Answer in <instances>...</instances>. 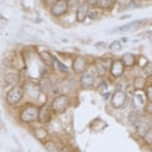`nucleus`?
<instances>
[{
  "label": "nucleus",
  "instance_id": "1",
  "mask_svg": "<svg viewBox=\"0 0 152 152\" xmlns=\"http://www.w3.org/2000/svg\"><path fill=\"white\" fill-rule=\"evenodd\" d=\"M39 115V105L37 104H26L19 112V121L24 124H32L38 122Z\"/></svg>",
  "mask_w": 152,
  "mask_h": 152
},
{
  "label": "nucleus",
  "instance_id": "2",
  "mask_svg": "<svg viewBox=\"0 0 152 152\" xmlns=\"http://www.w3.org/2000/svg\"><path fill=\"white\" fill-rule=\"evenodd\" d=\"M23 98H24V88L20 84L15 85V86H12L5 94V100L10 107L18 105L22 102Z\"/></svg>",
  "mask_w": 152,
  "mask_h": 152
},
{
  "label": "nucleus",
  "instance_id": "3",
  "mask_svg": "<svg viewBox=\"0 0 152 152\" xmlns=\"http://www.w3.org/2000/svg\"><path fill=\"white\" fill-rule=\"evenodd\" d=\"M3 65L5 66V67H12V69H17V70H20V69H23V66H26L22 57L13 51L4 53Z\"/></svg>",
  "mask_w": 152,
  "mask_h": 152
},
{
  "label": "nucleus",
  "instance_id": "4",
  "mask_svg": "<svg viewBox=\"0 0 152 152\" xmlns=\"http://www.w3.org/2000/svg\"><path fill=\"white\" fill-rule=\"evenodd\" d=\"M70 96L67 94H60L57 95V96L53 98V100H52L51 103V108L52 110H53V113H64L66 109H67L70 107Z\"/></svg>",
  "mask_w": 152,
  "mask_h": 152
},
{
  "label": "nucleus",
  "instance_id": "5",
  "mask_svg": "<svg viewBox=\"0 0 152 152\" xmlns=\"http://www.w3.org/2000/svg\"><path fill=\"white\" fill-rule=\"evenodd\" d=\"M98 76L96 74V70H95L94 65H90L89 69L85 71L83 75H80V86L84 88V89H89V88H93L94 84H95V77Z\"/></svg>",
  "mask_w": 152,
  "mask_h": 152
},
{
  "label": "nucleus",
  "instance_id": "6",
  "mask_svg": "<svg viewBox=\"0 0 152 152\" xmlns=\"http://www.w3.org/2000/svg\"><path fill=\"white\" fill-rule=\"evenodd\" d=\"M127 103H128V94L126 91H122V90H115L110 98L112 107L115 109L124 108L127 105Z\"/></svg>",
  "mask_w": 152,
  "mask_h": 152
},
{
  "label": "nucleus",
  "instance_id": "7",
  "mask_svg": "<svg viewBox=\"0 0 152 152\" xmlns=\"http://www.w3.org/2000/svg\"><path fill=\"white\" fill-rule=\"evenodd\" d=\"M23 88H24L26 96H28L29 99H33V100L38 99V98L41 96V94H42V90L39 88V84L34 83V81H26L24 85H23Z\"/></svg>",
  "mask_w": 152,
  "mask_h": 152
},
{
  "label": "nucleus",
  "instance_id": "8",
  "mask_svg": "<svg viewBox=\"0 0 152 152\" xmlns=\"http://www.w3.org/2000/svg\"><path fill=\"white\" fill-rule=\"evenodd\" d=\"M69 10H70V7H69L67 0H61V1H56L53 5L50 8L51 15L55 17V18H61V17H64Z\"/></svg>",
  "mask_w": 152,
  "mask_h": 152
},
{
  "label": "nucleus",
  "instance_id": "9",
  "mask_svg": "<svg viewBox=\"0 0 152 152\" xmlns=\"http://www.w3.org/2000/svg\"><path fill=\"white\" fill-rule=\"evenodd\" d=\"M72 70L76 75H83L89 69V61L85 56H76L72 60Z\"/></svg>",
  "mask_w": 152,
  "mask_h": 152
},
{
  "label": "nucleus",
  "instance_id": "10",
  "mask_svg": "<svg viewBox=\"0 0 152 152\" xmlns=\"http://www.w3.org/2000/svg\"><path fill=\"white\" fill-rule=\"evenodd\" d=\"M147 23V19H137V20H133L131 23H128L126 26H122V27H118V28H114L113 32H118V33H127V32H133L138 28L143 27Z\"/></svg>",
  "mask_w": 152,
  "mask_h": 152
},
{
  "label": "nucleus",
  "instance_id": "11",
  "mask_svg": "<svg viewBox=\"0 0 152 152\" xmlns=\"http://www.w3.org/2000/svg\"><path fill=\"white\" fill-rule=\"evenodd\" d=\"M126 72V66L122 62L121 58H117V60H113V64L110 66V69H109V74L113 79H121L123 75Z\"/></svg>",
  "mask_w": 152,
  "mask_h": 152
},
{
  "label": "nucleus",
  "instance_id": "12",
  "mask_svg": "<svg viewBox=\"0 0 152 152\" xmlns=\"http://www.w3.org/2000/svg\"><path fill=\"white\" fill-rule=\"evenodd\" d=\"M52 117H53V110L51 107L42 105L39 107V115H38V122L41 124H48L51 122Z\"/></svg>",
  "mask_w": 152,
  "mask_h": 152
},
{
  "label": "nucleus",
  "instance_id": "13",
  "mask_svg": "<svg viewBox=\"0 0 152 152\" xmlns=\"http://www.w3.org/2000/svg\"><path fill=\"white\" fill-rule=\"evenodd\" d=\"M134 126H136V131H137V133H138V136L142 137V138H143V137L146 136V133L152 128L150 119L146 118V117H141V119L137 122Z\"/></svg>",
  "mask_w": 152,
  "mask_h": 152
},
{
  "label": "nucleus",
  "instance_id": "14",
  "mask_svg": "<svg viewBox=\"0 0 152 152\" xmlns=\"http://www.w3.org/2000/svg\"><path fill=\"white\" fill-rule=\"evenodd\" d=\"M4 81H5L7 85H10V86L19 85V81H20V74H19V71H12V72L5 74L4 75Z\"/></svg>",
  "mask_w": 152,
  "mask_h": 152
},
{
  "label": "nucleus",
  "instance_id": "15",
  "mask_svg": "<svg viewBox=\"0 0 152 152\" xmlns=\"http://www.w3.org/2000/svg\"><path fill=\"white\" fill-rule=\"evenodd\" d=\"M33 134H34V137L38 141L43 142V143H46V142L48 141V138H50L48 131H47L45 127H36L34 129H33Z\"/></svg>",
  "mask_w": 152,
  "mask_h": 152
},
{
  "label": "nucleus",
  "instance_id": "16",
  "mask_svg": "<svg viewBox=\"0 0 152 152\" xmlns=\"http://www.w3.org/2000/svg\"><path fill=\"white\" fill-rule=\"evenodd\" d=\"M122 62L126 66V69H132V67H134L136 64H137V56L136 55H133L131 53V52H127V53H124L122 56Z\"/></svg>",
  "mask_w": 152,
  "mask_h": 152
},
{
  "label": "nucleus",
  "instance_id": "17",
  "mask_svg": "<svg viewBox=\"0 0 152 152\" xmlns=\"http://www.w3.org/2000/svg\"><path fill=\"white\" fill-rule=\"evenodd\" d=\"M39 60L42 61V64H45L46 66H52L53 65V61H55V56L51 53L48 50H45L39 52Z\"/></svg>",
  "mask_w": 152,
  "mask_h": 152
},
{
  "label": "nucleus",
  "instance_id": "18",
  "mask_svg": "<svg viewBox=\"0 0 152 152\" xmlns=\"http://www.w3.org/2000/svg\"><path fill=\"white\" fill-rule=\"evenodd\" d=\"M88 10H89V8L88 5L86 7H80L76 9V13H75V19H76V22L77 23H83L86 20V18H88Z\"/></svg>",
  "mask_w": 152,
  "mask_h": 152
},
{
  "label": "nucleus",
  "instance_id": "19",
  "mask_svg": "<svg viewBox=\"0 0 152 152\" xmlns=\"http://www.w3.org/2000/svg\"><path fill=\"white\" fill-rule=\"evenodd\" d=\"M132 86L134 88V90H138V91H141V90L146 89V86H147V79L143 77V76H136V77L133 79Z\"/></svg>",
  "mask_w": 152,
  "mask_h": 152
},
{
  "label": "nucleus",
  "instance_id": "20",
  "mask_svg": "<svg viewBox=\"0 0 152 152\" xmlns=\"http://www.w3.org/2000/svg\"><path fill=\"white\" fill-rule=\"evenodd\" d=\"M38 84H39V88L42 90V93H46V94L50 93L51 86H52V83H51V80H50L48 76H42L41 81L38 83Z\"/></svg>",
  "mask_w": 152,
  "mask_h": 152
},
{
  "label": "nucleus",
  "instance_id": "21",
  "mask_svg": "<svg viewBox=\"0 0 152 152\" xmlns=\"http://www.w3.org/2000/svg\"><path fill=\"white\" fill-rule=\"evenodd\" d=\"M94 67H95V70H96L98 76H100V77H104V76L107 75V72H108V70L103 66L100 58H96V61L94 62Z\"/></svg>",
  "mask_w": 152,
  "mask_h": 152
},
{
  "label": "nucleus",
  "instance_id": "22",
  "mask_svg": "<svg viewBox=\"0 0 152 152\" xmlns=\"http://www.w3.org/2000/svg\"><path fill=\"white\" fill-rule=\"evenodd\" d=\"M114 4H115V0H100L98 4V8L100 9V10H110V9L114 7Z\"/></svg>",
  "mask_w": 152,
  "mask_h": 152
},
{
  "label": "nucleus",
  "instance_id": "23",
  "mask_svg": "<svg viewBox=\"0 0 152 152\" xmlns=\"http://www.w3.org/2000/svg\"><path fill=\"white\" fill-rule=\"evenodd\" d=\"M102 15V10L99 9L98 7H94V8H89L88 10V18H90L91 20H96Z\"/></svg>",
  "mask_w": 152,
  "mask_h": 152
},
{
  "label": "nucleus",
  "instance_id": "24",
  "mask_svg": "<svg viewBox=\"0 0 152 152\" xmlns=\"http://www.w3.org/2000/svg\"><path fill=\"white\" fill-rule=\"evenodd\" d=\"M52 66L55 67V70L60 71V72H62V74H66V72L69 71V67H67V66H66L65 64H62L58 58H56V57H55V61H53V65H52Z\"/></svg>",
  "mask_w": 152,
  "mask_h": 152
},
{
  "label": "nucleus",
  "instance_id": "25",
  "mask_svg": "<svg viewBox=\"0 0 152 152\" xmlns=\"http://www.w3.org/2000/svg\"><path fill=\"white\" fill-rule=\"evenodd\" d=\"M141 72H142V76L143 77H146V79H150V77H152V62H147L143 67L141 69Z\"/></svg>",
  "mask_w": 152,
  "mask_h": 152
},
{
  "label": "nucleus",
  "instance_id": "26",
  "mask_svg": "<svg viewBox=\"0 0 152 152\" xmlns=\"http://www.w3.org/2000/svg\"><path fill=\"white\" fill-rule=\"evenodd\" d=\"M141 117H142V115L140 114L138 110H133V112L129 113V115H128V121H129L132 124H136V123L141 119Z\"/></svg>",
  "mask_w": 152,
  "mask_h": 152
},
{
  "label": "nucleus",
  "instance_id": "27",
  "mask_svg": "<svg viewBox=\"0 0 152 152\" xmlns=\"http://www.w3.org/2000/svg\"><path fill=\"white\" fill-rule=\"evenodd\" d=\"M45 146H46L47 152H60L58 147H57V145H56V142H55V141L48 140V141H47L46 143H45Z\"/></svg>",
  "mask_w": 152,
  "mask_h": 152
},
{
  "label": "nucleus",
  "instance_id": "28",
  "mask_svg": "<svg viewBox=\"0 0 152 152\" xmlns=\"http://www.w3.org/2000/svg\"><path fill=\"white\" fill-rule=\"evenodd\" d=\"M122 42L121 41H113L110 45H109V50H110L112 52H118L122 50Z\"/></svg>",
  "mask_w": 152,
  "mask_h": 152
},
{
  "label": "nucleus",
  "instance_id": "29",
  "mask_svg": "<svg viewBox=\"0 0 152 152\" xmlns=\"http://www.w3.org/2000/svg\"><path fill=\"white\" fill-rule=\"evenodd\" d=\"M145 96L147 102L152 103V84H147V86L145 89Z\"/></svg>",
  "mask_w": 152,
  "mask_h": 152
},
{
  "label": "nucleus",
  "instance_id": "30",
  "mask_svg": "<svg viewBox=\"0 0 152 152\" xmlns=\"http://www.w3.org/2000/svg\"><path fill=\"white\" fill-rule=\"evenodd\" d=\"M133 1V0H115V4L117 5H119L121 8H128L131 5V3Z\"/></svg>",
  "mask_w": 152,
  "mask_h": 152
},
{
  "label": "nucleus",
  "instance_id": "31",
  "mask_svg": "<svg viewBox=\"0 0 152 152\" xmlns=\"http://www.w3.org/2000/svg\"><path fill=\"white\" fill-rule=\"evenodd\" d=\"M67 3H69L70 9H71V8L77 9V8L81 7V0H67Z\"/></svg>",
  "mask_w": 152,
  "mask_h": 152
},
{
  "label": "nucleus",
  "instance_id": "32",
  "mask_svg": "<svg viewBox=\"0 0 152 152\" xmlns=\"http://www.w3.org/2000/svg\"><path fill=\"white\" fill-rule=\"evenodd\" d=\"M98 91H100V93H103V91H108V81H105V80H102V83L99 84V86H98Z\"/></svg>",
  "mask_w": 152,
  "mask_h": 152
},
{
  "label": "nucleus",
  "instance_id": "33",
  "mask_svg": "<svg viewBox=\"0 0 152 152\" xmlns=\"http://www.w3.org/2000/svg\"><path fill=\"white\" fill-rule=\"evenodd\" d=\"M143 140H145V142L147 145H150V146H152V128L146 133V136L143 137Z\"/></svg>",
  "mask_w": 152,
  "mask_h": 152
},
{
  "label": "nucleus",
  "instance_id": "34",
  "mask_svg": "<svg viewBox=\"0 0 152 152\" xmlns=\"http://www.w3.org/2000/svg\"><path fill=\"white\" fill-rule=\"evenodd\" d=\"M145 110H146L147 114L152 115V103H151V102H147V104L145 105Z\"/></svg>",
  "mask_w": 152,
  "mask_h": 152
},
{
  "label": "nucleus",
  "instance_id": "35",
  "mask_svg": "<svg viewBox=\"0 0 152 152\" xmlns=\"http://www.w3.org/2000/svg\"><path fill=\"white\" fill-rule=\"evenodd\" d=\"M99 1H100V0H86V4H88V7L94 8V7H98Z\"/></svg>",
  "mask_w": 152,
  "mask_h": 152
},
{
  "label": "nucleus",
  "instance_id": "36",
  "mask_svg": "<svg viewBox=\"0 0 152 152\" xmlns=\"http://www.w3.org/2000/svg\"><path fill=\"white\" fill-rule=\"evenodd\" d=\"M94 46L96 47V48H104V47H107L108 45L105 43V42H96V43H95Z\"/></svg>",
  "mask_w": 152,
  "mask_h": 152
},
{
  "label": "nucleus",
  "instance_id": "37",
  "mask_svg": "<svg viewBox=\"0 0 152 152\" xmlns=\"http://www.w3.org/2000/svg\"><path fill=\"white\" fill-rule=\"evenodd\" d=\"M112 93H109V91H107V93H104L103 94V99H104V100H108V99H110V96H112Z\"/></svg>",
  "mask_w": 152,
  "mask_h": 152
},
{
  "label": "nucleus",
  "instance_id": "38",
  "mask_svg": "<svg viewBox=\"0 0 152 152\" xmlns=\"http://www.w3.org/2000/svg\"><path fill=\"white\" fill-rule=\"evenodd\" d=\"M60 152H71V151L67 148V147H62V148L60 150Z\"/></svg>",
  "mask_w": 152,
  "mask_h": 152
},
{
  "label": "nucleus",
  "instance_id": "39",
  "mask_svg": "<svg viewBox=\"0 0 152 152\" xmlns=\"http://www.w3.org/2000/svg\"><path fill=\"white\" fill-rule=\"evenodd\" d=\"M121 42H122V43H126V42H128V38H127V37H122Z\"/></svg>",
  "mask_w": 152,
  "mask_h": 152
},
{
  "label": "nucleus",
  "instance_id": "40",
  "mask_svg": "<svg viewBox=\"0 0 152 152\" xmlns=\"http://www.w3.org/2000/svg\"><path fill=\"white\" fill-rule=\"evenodd\" d=\"M131 17H132V15H129V14H127V15H122L119 19H126V18H127V19H129Z\"/></svg>",
  "mask_w": 152,
  "mask_h": 152
},
{
  "label": "nucleus",
  "instance_id": "41",
  "mask_svg": "<svg viewBox=\"0 0 152 152\" xmlns=\"http://www.w3.org/2000/svg\"><path fill=\"white\" fill-rule=\"evenodd\" d=\"M150 42H151V43H152V37H151V38H150Z\"/></svg>",
  "mask_w": 152,
  "mask_h": 152
},
{
  "label": "nucleus",
  "instance_id": "42",
  "mask_svg": "<svg viewBox=\"0 0 152 152\" xmlns=\"http://www.w3.org/2000/svg\"><path fill=\"white\" fill-rule=\"evenodd\" d=\"M12 152H18V151H14V150H13V151H12Z\"/></svg>",
  "mask_w": 152,
  "mask_h": 152
},
{
  "label": "nucleus",
  "instance_id": "43",
  "mask_svg": "<svg viewBox=\"0 0 152 152\" xmlns=\"http://www.w3.org/2000/svg\"><path fill=\"white\" fill-rule=\"evenodd\" d=\"M56 1H61V0H56Z\"/></svg>",
  "mask_w": 152,
  "mask_h": 152
}]
</instances>
